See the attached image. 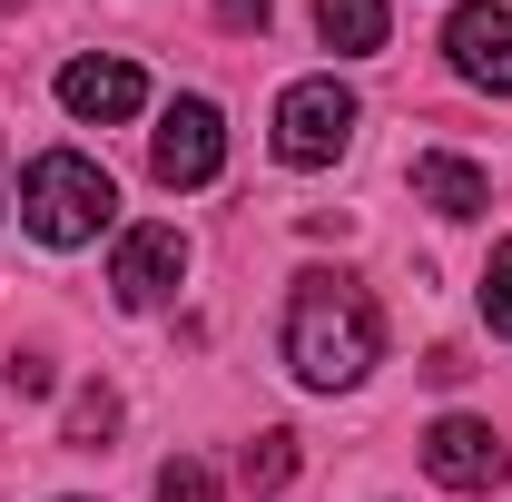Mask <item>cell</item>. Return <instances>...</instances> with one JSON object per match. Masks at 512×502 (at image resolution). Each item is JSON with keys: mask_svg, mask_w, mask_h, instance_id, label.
<instances>
[{"mask_svg": "<svg viewBox=\"0 0 512 502\" xmlns=\"http://www.w3.org/2000/svg\"><path fill=\"white\" fill-rule=\"evenodd\" d=\"M266 10H276V0H217V20H227V30H266Z\"/></svg>", "mask_w": 512, "mask_h": 502, "instance_id": "2e32d148", "label": "cell"}, {"mask_svg": "<svg viewBox=\"0 0 512 502\" xmlns=\"http://www.w3.org/2000/svg\"><path fill=\"white\" fill-rule=\"evenodd\" d=\"M424 473L444 483V493H493L512 473V453H503V434L493 424H473V414H444L434 434H424Z\"/></svg>", "mask_w": 512, "mask_h": 502, "instance_id": "8992f818", "label": "cell"}, {"mask_svg": "<svg viewBox=\"0 0 512 502\" xmlns=\"http://www.w3.org/2000/svg\"><path fill=\"white\" fill-rule=\"evenodd\" d=\"M345 138H355V89L296 79V89L276 99V158H286V168H335Z\"/></svg>", "mask_w": 512, "mask_h": 502, "instance_id": "3957f363", "label": "cell"}, {"mask_svg": "<svg viewBox=\"0 0 512 502\" xmlns=\"http://www.w3.org/2000/svg\"><path fill=\"white\" fill-rule=\"evenodd\" d=\"M148 168H158V188H207V178L227 168V119H217V99H168Z\"/></svg>", "mask_w": 512, "mask_h": 502, "instance_id": "277c9868", "label": "cell"}, {"mask_svg": "<svg viewBox=\"0 0 512 502\" xmlns=\"http://www.w3.org/2000/svg\"><path fill=\"white\" fill-rule=\"evenodd\" d=\"M483 325H493V335H512V237L493 247V266H483Z\"/></svg>", "mask_w": 512, "mask_h": 502, "instance_id": "5bb4252c", "label": "cell"}, {"mask_svg": "<svg viewBox=\"0 0 512 502\" xmlns=\"http://www.w3.org/2000/svg\"><path fill=\"white\" fill-rule=\"evenodd\" d=\"M444 60H453V79L512 99V10L503 0H463V10L444 20Z\"/></svg>", "mask_w": 512, "mask_h": 502, "instance_id": "5b68a950", "label": "cell"}, {"mask_svg": "<svg viewBox=\"0 0 512 502\" xmlns=\"http://www.w3.org/2000/svg\"><path fill=\"white\" fill-rule=\"evenodd\" d=\"M10 394H50V355H10Z\"/></svg>", "mask_w": 512, "mask_h": 502, "instance_id": "9a60e30c", "label": "cell"}, {"mask_svg": "<svg viewBox=\"0 0 512 502\" xmlns=\"http://www.w3.org/2000/svg\"><path fill=\"white\" fill-rule=\"evenodd\" d=\"M414 197L444 207V217H483V207H493V178H483L473 158H453V148H424V158H414Z\"/></svg>", "mask_w": 512, "mask_h": 502, "instance_id": "9c48e42d", "label": "cell"}, {"mask_svg": "<svg viewBox=\"0 0 512 502\" xmlns=\"http://www.w3.org/2000/svg\"><path fill=\"white\" fill-rule=\"evenodd\" d=\"M20 217H30L40 247H89V237L119 217V188H109L99 158L50 148V158H30V178H20Z\"/></svg>", "mask_w": 512, "mask_h": 502, "instance_id": "7a4b0ae2", "label": "cell"}, {"mask_svg": "<svg viewBox=\"0 0 512 502\" xmlns=\"http://www.w3.org/2000/svg\"><path fill=\"white\" fill-rule=\"evenodd\" d=\"M375 355H384L375 296H365L355 276H335V266H306L296 296H286V365H296V384L345 394V384L375 375Z\"/></svg>", "mask_w": 512, "mask_h": 502, "instance_id": "6da1fadb", "label": "cell"}, {"mask_svg": "<svg viewBox=\"0 0 512 502\" xmlns=\"http://www.w3.org/2000/svg\"><path fill=\"white\" fill-rule=\"evenodd\" d=\"M237 483H247V493H286V483H296V434L266 424V434L237 453Z\"/></svg>", "mask_w": 512, "mask_h": 502, "instance_id": "8fae6325", "label": "cell"}, {"mask_svg": "<svg viewBox=\"0 0 512 502\" xmlns=\"http://www.w3.org/2000/svg\"><path fill=\"white\" fill-rule=\"evenodd\" d=\"M316 30H325V50L365 60V50H384V0H316Z\"/></svg>", "mask_w": 512, "mask_h": 502, "instance_id": "30bf717a", "label": "cell"}, {"mask_svg": "<svg viewBox=\"0 0 512 502\" xmlns=\"http://www.w3.org/2000/svg\"><path fill=\"white\" fill-rule=\"evenodd\" d=\"M109 434H119V394L109 384H79L69 394V453H99Z\"/></svg>", "mask_w": 512, "mask_h": 502, "instance_id": "7c38bea8", "label": "cell"}, {"mask_svg": "<svg viewBox=\"0 0 512 502\" xmlns=\"http://www.w3.org/2000/svg\"><path fill=\"white\" fill-rule=\"evenodd\" d=\"M158 502H217V473L197 453H178V463H158Z\"/></svg>", "mask_w": 512, "mask_h": 502, "instance_id": "4fadbf2b", "label": "cell"}, {"mask_svg": "<svg viewBox=\"0 0 512 502\" xmlns=\"http://www.w3.org/2000/svg\"><path fill=\"white\" fill-rule=\"evenodd\" d=\"M178 276H188V237L178 227H128L119 256H109V286H119V306H168L178 296Z\"/></svg>", "mask_w": 512, "mask_h": 502, "instance_id": "52a82bcc", "label": "cell"}, {"mask_svg": "<svg viewBox=\"0 0 512 502\" xmlns=\"http://www.w3.org/2000/svg\"><path fill=\"white\" fill-rule=\"evenodd\" d=\"M60 109L69 119H138L148 109V79H138V60H69L60 69Z\"/></svg>", "mask_w": 512, "mask_h": 502, "instance_id": "ba28073f", "label": "cell"}]
</instances>
